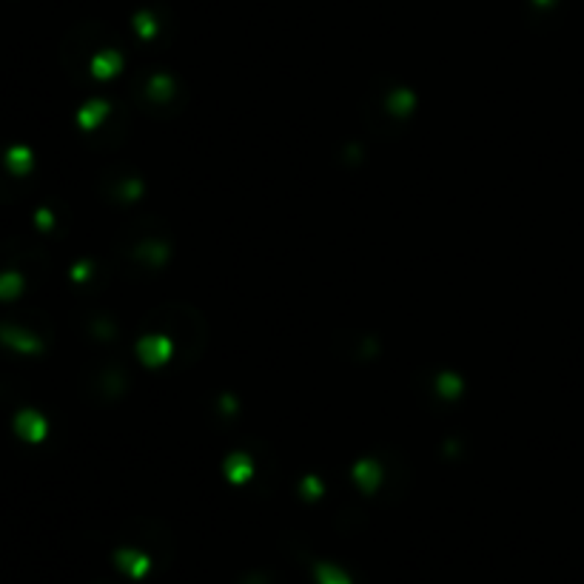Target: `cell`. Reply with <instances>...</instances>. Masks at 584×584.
<instances>
[{
	"mask_svg": "<svg viewBox=\"0 0 584 584\" xmlns=\"http://www.w3.org/2000/svg\"><path fill=\"white\" fill-rule=\"evenodd\" d=\"M17 425H20V434H26V436H40L43 434V425L38 422V416H32V413H23L20 419H17Z\"/></svg>",
	"mask_w": 584,
	"mask_h": 584,
	"instance_id": "6da1fadb",
	"label": "cell"
},
{
	"mask_svg": "<svg viewBox=\"0 0 584 584\" xmlns=\"http://www.w3.org/2000/svg\"><path fill=\"white\" fill-rule=\"evenodd\" d=\"M322 576H319V581L322 584H348L345 578H342V573H336V570H319Z\"/></svg>",
	"mask_w": 584,
	"mask_h": 584,
	"instance_id": "7a4b0ae2",
	"label": "cell"
}]
</instances>
